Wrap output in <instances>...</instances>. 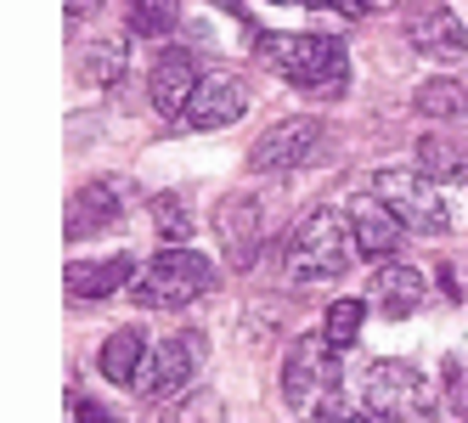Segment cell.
<instances>
[{
    "mask_svg": "<svg viewBox=\"0 0 468 423\" xmlns=\"http://www.w3.org/2000/svg\"><path fill=\"white\" fill-rule=\"evenodd\" d=\"M124 186L119 181H90L80 186L74 198H69V238H90V232H102V226H113L124 215Z\"/></svg>",
    "mask_w": 468,
    "mask_h": 423,
    "instance_id": "cell-14",
    "label": "cell"
},
{
    "mask_svg": "<svg viewBox=\"0 0 468 423\" xmlns=\"http://www.w3.org/2000/svg\"><path fill=\"white\" fill-rule=\"evenodd\" d=\"M299 6H311V12H339V17H367L378 0H299Z\"/></svg>",
    "mask_w": 468,
    "mask_h": 423,
    "instance_id": "cell-25",
    "label": "cell"
},
{
    "mask_svg": "<svg viewBox=\"0 0 468 423\" xmlns=\"http://www.w3.org/2000/svg\"><path fill=\"white\" fill-rule=\"evenodd\" d=\"M361 407L373 412L378 423H434V407H441V396H434L429 373H418L412 362H373L361 373Z\"/></svg>",
    "mask_w": 468,
    "mask_h": 423,
    "instance_id": "cell-4",
    "label": "cell"
},
{
    "mask_svg": "<svg viewBox=\"0 0 468 423\" xmlns=\"http://www.w3.org/2000/svg\"><path fill=\"white\" fill-rule=\"evenodd\" d=\"M339 396V350L327 344V333H305L288 350V367H282V401L293 412H311L316 401Z\"/></svg>",
    "mask_w": 468,
    "mask_h": 423,
    "instance_id": "cell-6",
    "label": "cell"
},
{
    "mask_svg": "<svg viewBox=\"0 0 468 423\" xmlns=\"http://www.w3.org/2000/svg\"><path fill=\"white\" fill-rule=\"evenodd\" d=\"M356 259V232H350V215L339 209H316L299 220V232L288 238L282 266L293 282H327V277H345Z\"/></svg>",
    "mask_w": 468,
    "mask_h": 423,
    "instance_id": "cell-2",
    "label": "cell"
},
{
    "mask_svg": "<svg viewBox=\"0 0 468 423\" xmlns=\"http://www.w3.org/2000/svg\"><path fill=\"white\" fill-rule=\"evenodd\" d=\"M153 220H158V232L170 243L192 238V209H186V198H176V192H158V198H153Z\"/></svg>",
    "mask_w": 468,
    "mask_h": 423,
    "instance_id": "cell-23",
    "label": "cell"
},
{
    "mask_svg": "<svg viewBox=\"0 0 468 423\" xmlns=\"http://www.w3.org/2000/svg\"><path fill=\"white\" fill-rule=\"evenodd\" d=\"M69 407H74V423H124L119 412H108V407H90V401H80V396H74Z\"/></svg>",
    "mask_w": 468,
    "mask_h": 423,
    "instance_id": "cell-26",
    "label": "cell"
},
{
    "mask_svg": "<svg viewBox=\"0 0 468 423\" xmlns=\"http://www.w3.org/2000/svg\"><path fill=\"white\" fill-rule=\"evenodd\" d=\"M215 238H220L231 266H249L254 259V249H260V204L249 192H226L215 204Z\"/></svg>",
    "mask_w": 468,
    "mask_h": 423,
    "instance_id": "cell-13",
    "label": "cell"
},
{
    "mask_svg": "<svg viewBox=\"0 0 468 423\" xmlns=\"http://www.w3.org/2000/svg\"><path fill=\"white\" fill-rule=\"evenodd\" d=\"M197 85H204V69H197V57H192L186 46L158 51L153 74H147V96H153V108H158L164 119H181V108L192 102Z\"/></svg>",
    "mask_w": 468,
    "mask_h": 423,
    "instance_id": "cell-11",
    "label": "cell"
},
{
    "mask_svg": "<svg viewBox=\"0 0 468 423\" xmlns=\"http://www.w3.org/2000/svg\"><path fill=\"white\" fill-rule=\"evenodd\" d=\"M412 102H418V113H429V119L468 124V85H463V79H423Z\"/></svg>",
    "mask_w": 468,
    "mask_h": 423,
    "instance_id": "cell-19",
    "label": "cell"
},
{
    "mask_svg": "<svg viewBox=\"0 0 468 423\" xmlns=\"http://www.w3.org/2000/svg\"><path fill=\"white\" fill-rule=\"evenodd\" d=\"M327 147H333V136H327L322 119H282V124H271V130H265V136L249 147V164L265 170V175H277V170H305V164H316Z\"/></svg>",
    "mask_w": 468,
    "mask_h": 423,
    "instance_id": "cell-7",
    "label": "cell"
},
{
    "mask_svg": "<svg viewBox=\"0 0 468 423\" xmlns=\"http://www.w3.org/2000/svg\"><path fill=\"white\" fill-rule=\"evenodd\" d=\"M423 300H429V288H423V277H418L412 266H384V271L373 277V305H378L384 316H395V322L418 316Z\"/></svg>",
    "mask_w": 468,
    "mask_h": 423,
    "instance_id": "cell-16",
    "label": "cell"
},
{
    "mask_svg": "<svg viewBox=\"0 0 468 423\" xmlns=\"http://www.w3.org/2000/svg\"><path fill=\"white\" fill-rule=\"evenodd\" d=\"M350 232H356V254L367 259H395L400 243H407V220H400L378 192H367V198L350 204Z\"/></svg>",
    "mask_w": 468,
    "mask_h": 423,
    "instance_id": "cell-12",
    "label": "cell"
},
{
    "mask_svg": "<svg viewBox=\"0 0 468 423\" xmlns=\"http://www.w3.org/2000/svg\"><path fill=\"white\" fill-rule=\"evenodd\" d=\"M197 367H204V333H176V339L147 350V362H142L130 389H142L147 401H164V396H176V389H186Z\"/></svg>",
    "mask_w": 468,
    "mask_h": 423,
    "instance_id": "cell-9",
    "label": "cell"
},
{
    "mask_svg": "<svg viewBox=\"0 0 468 423\" xmlns=\"http://www.w3.org/2000/svg\"><path fill=\"white\" fill-rule=\"evenodd\" d=\"M400 35L412 40L418 57H434V62L468 57V28L446 0H407V6H400Z\"/></svg>",
    "mask_w": 468,
    "mask_h": 423,
    "instance_id": "cell-8",
    "label": "cell"
},
{
    "mask_svg": "<svg viewBox=\"0 0 468 423\" xmlns=\"http://www.w3.org/2000/svg\"><path fill=\"white\" fill-rule=\"evenodd\" d=\"M102 6H108V0H69V17H74V23H85L90 12H102Z\"/></svg>",
    "mask_w": 468,
    "mask_h": 423,
    "instance_id": "cell-28",
    "label": "cell"
},
{
    "mask_svg": "<svg viewBox=\"0 0 468 423\" xmlns=\"http://www.w3.org/2000/svg\"><path fill=\"white\" fill-rule=\"evenodd\" d=\"M446 373H452V407H457V412H463V418H468V373H463V367H457V362H452V367H446Z\"/></svg>",
    "mask_w": 468,
    "mask_h": 423,
    "instance_id": "cell-27",
    "label": "cell"
},
{
    "mask_svg": "<svg viewBox=\"0 0 468 423\" xmlns=\"http://www.w3.org/2000/svg\"><path fill=\"white\" fill-rule=\"evenodd\" d=\"M124 6H130V28L147 35V40L170 35V28L181 23V0H124Z\"/></svg>",
    "mask_w": 468,
    "mask_h": 423,
    "instance_id": "cell-22",
    "label": "cell"
},
{
    "mask_svg": "<svg viewBox=\"0 0 468 423\" xmlns=\"http://www.w3.org/2000/svg\"><path fill=\"white\" fill-rule=\"evenodd\" d=\"M136 277V259L130 254H108V259H74L69 271H62V282H69L74 300H108L119 294V282Z\"/></svg>",
    "mask_w": 468,
    "mask_h": 423,
    "instance_id": "cell-15",
    "label": "cell"
},
{
    "mask_svg": "<svg viewBox=\"0 0 468 423\" xmlns=\"http://www.w3.org/2000/svg\"><path fill=\"white\" fill-rule=\"evenodd\" d=\"M373 192L400 220H407V232L434 238V232H446V226H452V209L441 198V186H434V175H423V170H378Z\"/></svg>",
    "mask_w": 468,
    "mask_h": 423,
    "instance_id": "cell-5",
    "label": "cell"
},
{
    "mask_svg": "<svg viewBox=\"0 0 468 423\" xmlns=\"http://www.w3.org/2000/svg\"><path fill=\"white\" fill-rule=\"evenodd\" d=\"M74 74L85 79V85H113L119 74H124V35H102V40H85L80 46V57H74Z\"/></svg>",
    "mask_w": 468,
    "mask_h": 423,
    "instance_id": "cell-17",
    "label": "cell"
},
{
    "mask_svg": "<svg viewBox=\"0 0 468 423\" xmlns=\"http://www.w3.org/2000/svg\"><path fill=\"white\" fill-rule=\"evenodd\" d=\"M311 418H316V423H378L373 412H367V418H356V412H350V407H345L339 396H327V401H316V407H311Z\"/></svg>",
    "mask_w": 468,
    "mask_h": 423,
    "instance_id": "cell-24",
    "label": "cell"
},
{
    "mask_svg": "<svg viewBox=\"0 0 468 423\" xmlns=\"http://www.w3.org/2000/svg\"><path fill=\"white\" fill-rule=\"evenodd\" d=\"M361 322H367V300H333L327 316H322V333L333 350H350L361 339Z\"/></svg>",
    "mask_w": 468,
    "mask_h": 423,
    "instance_id": "cell-21",
    "label": "cell"
},
{
    "mask_svg": "<svg viewBox=\"0 0 468 423\" xmlns=\"http://www.w3.org/2000/svg\"><path fill=\"white\" fill-rule=\"evenodd\" d=\"M215 288V266L197 249L186 243H170L164 254H153L147 266L136 271V282H130V300L136 305H153V311H181L192 300H204Z\"/></svg>",
    "mask_w": 468,
    "mask_h": 423,
    "instance_id": "cell-3",
    "label": "cell"
},
{
    "mask_svg": "<svg viewBox=\"0 0 468 423\" xmlns=\"http://www.w3.org/2000/svg\"><path fill=\"white\" fill-rule=\"evenodd\" d=\"M142 362H147V333H142V328H119V333L102 344V378H108V384H136Z\"/></svg>",
    "mask_w": 468,
    "mask_h": 423,
    "instance_id": "cell-18",
    "label": "cell"
},
{
    "mask_svg": "<svg viewBox=\"0 0 468 423\" xmlns=\"http://www.w3.org/2000/svg\"><path fill=\"white\" fill-rule=\"evenodd\" d=\"M243 113H249V85L231 79V74H204V85L192 90V102L181 108L176 124H186V130H226Z\"/></svg>",
    "mask_w": 468,
    "mask_h": 423,
    "instance_id": "cell-10",
    "label": "cell"
},
{
    "mask_svg": "<svg viewBox=\"0 0 468 423\" xmlns=\"http://www.w3.org/2000/svg\"><path fill=\"white\" fill-rule=\"evenodd\" d=\"M418 170L434 181H457L468 175V147H457L452 136H423L418 142Z\"/></svg>",
    "mask_w": 468,
    "mask_h": 423,
    "instance_id": "cell-20",
    "label": "cell"
},
{
    "mask_svg": "<svg viewBox=\"0 0 468 423\" xmlns=\"http://www.w3.org/2000/svg\"><path fill=\"white\" fill-rule=\"evenodd\" d=\"M254 51H260V62L271 74H282L293 90H305V96H322V102L350 85L345 40H327V35H260Z\"/></svg>",
    "mask_w": 468,
    "mask_h": 423,
    "instance_id": "cell-1",
    "label": "cell"
}]
</instances>
